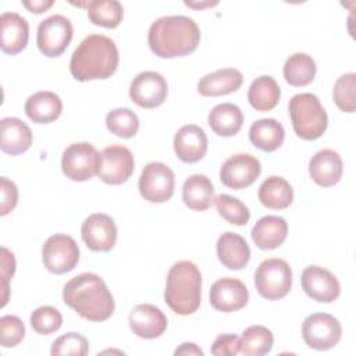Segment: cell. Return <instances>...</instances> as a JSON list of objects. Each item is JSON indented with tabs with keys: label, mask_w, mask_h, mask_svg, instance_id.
<instances>
[{
	"label": "cell",
	"mask_w": 356,
	"mask_h": 356,
	"mask_svg": "<svg viewBox=\"0 0 356 356\" xmlns=\"http://www.w3.org/2000/svg\"><path fill=\"white\" fill-rule=\"evenodd\" d=\"M72 33L71 21L61 14H53L40 21L36 33V44L44 56L58 57L68 47Z\"/></svg>",
	"instance_id": "obj_9"
},
{
	"label": "cell",
	"mask_w": 356,
	"mask_h": 356,
	"mask_svg": "<svg viewBox=\"0 0 356 356\" xmlns=\"http://www.w3.org/2000/svg\"><path fill=\"white\" fill-rule=\"evenodd\" d=\"M355 90H356V74L355 72L343 74L337 79V82L334 83V89H332V97L339 110H342L345 113L355 111V107H356Z\"/></svg>",
	"instance_id": "obj_37"
},
{
	"label": "cell",
	"mask_w": 356,
	"mask_h": 356,
	"mask_svg": "<svg viewBox=\"0 0 356 356\" xmlns=\"http://www.w3.org/2000/svg\"><path fill=\"white\" fill-rule=\"evenodd\" d=\"M135 168L131 150L121 145L107 146L100 153L97 177L108 185H120L128 181Z\"/></svg>",
	"instance_id": "obj_12"
},
{
	"label": "cell",
	"mask_w": 356,
	"mask_h": 356,
	"mask_svg": "<svg viewBox=\"0 0 356 356\" xmlns=\"http://www.w3.org/2000/svg\"><path fill=\"white\" fill-rule=\"evenodd\" d=\"M214 203H216L218 214L229 224L242 227L250 218L248 206L245 203H242L238 197L229 196L227 193H221L214 197Z\"/></svg>",
	"instance_id": "obj_36"
},
{
	"label": "cell",
	"mask_w": 356,
	"mask_h": 356,
	"mask_svg": "<svg viewBox=\"0 0 356 356\" xmlns=\"http://www.w3.org/2000/svg\"><path fill=\"white\" fill-rule=\"evenodd\" d=\"M342 335V327L337 317L328 313H313L302 324V337L306 345L316 350L334 348Z\"/></svg>",
	"instance_id": "obj_10"
},
{
	"label": "cell",
	"mask_w": 356,
	"mask_h": 356,
	"mask_svg": "<svg viewBox=\"0 0 356 356\" xmlns=\"http://www.w3.org/2000/svg\"><path fill=\"white\" fill-rule=\"evenodd\" d=\"M243 82V75L235 68L213 71L197 82V92L206 97H217L236 92Z\"/></svg>",
	"instance_id": "obj_24"
},
{
	"label": "cell",
	"mask_w": 356,
	"mask_h": 356,
	"mask_svg": "<svg viewBox=\"0 0 356 356\" xmlns=\"http://www.w3.org/2000/svg\"><path fill=\"white\" fill-rule=\"evenodd\" d=\"M261 164L259 159L249 153H236L228 157L220 168L221 182L231 189L250 186L260 175Z\"/></svg>",
	"instance_id": "obj_13"
},
{
	"label": "cell",
	"mask_w": 356,
	"mask_h": 356,
	"mask_svg": "<svg viewBox=\"0 0 356 356\" xmlns=\"http://www.w3.org/2000/svg\"><path fill=\"white\" fill-rule=\"evenodd\" d=\"M32 145L31 128L17 117H6L0 121V147L3 153L17 156Z\"/></svg>",
	"instance_id": "obj_22"
},
{
	"label": "cell",
	"mask_w": 356,
	"mask_h": 356,
	"mask_svg": "<svg viewBox=\"0 0 356 356\" xmlns=\"http://www.w3.org/2000/svg\"><path fill=\"white\" fill-rule=\"evenodd\" d=\"M89 352L86 338L78 332H67L58 337L50 349L53 356H85Z\"/></svg>",
	"instance_id": "obj_39"
},
{
	"label": "cell",
	"mask_w": 356,
	"mask_h": 356,
	"mask_svg": "<svg viewBox=\"0 0 356 356\" xmlns=\"http://www.w3.org/2000/svg\"><path fill=\"white\" fill-rule=\"evenodd\" d=\"M25 114L36 124H49L57 120L63 111V102L58 95L42 90L31 95L25 102Z\"/></svg>",
	"instance_id": "obj_26"
},
{
	"label": "cell",
	"mask_w": 356,
	"mask_h": 356,
	"mask_svg": "<svg viewBox=\"0 0 356 356\" xmlns=\"http://www.w3.org/2000/svg\"><path fill=\"white\" fill-rule=\"evenodd\" d=\"M252 241L261 250L280 248L288 235V224L280 216H264L252 228Z\"/></svg>",
	"instance_id": "obj_23"
},
{
	"label": "cell",
	"mask_w": 356,
	"mask_h": 356,
	"mask_svg": "<svg viewBox=\"0 0 356 356\" xmlns=\"http://www.w3.org/2000/svg\"><path fill=\"white\" fill-rule=\"evenodd\" d=\"M274 343L273 332L264 325H250L239 338V352L245 356H263Z\"/></svg>",
	"instance_id": "obj_34"
},
{
	"label": "cell",
	"mask_w": 356,
	"mask_h": 356,
	"mask_svg": "<svg viewBox=\"0 0 356 356\" xmlns=\"http://www.w3.org/2000/svg\"><path fill=\"white\" fill-rule=\"evenodd\" d=\"M211 353L216 356H235L239 353V338L235 334L218 335L211 345Z\"/></svg>",
	"instance_id": "obj_42"
},
{
	"label": "cell",
	"mask_w": 356,
	"mask_h": 356,
	"mask_svg": "<svg viewBox=\"0 0 356 356\" xmlns=\"http://www.w3.org/2000/svg\"><path fill=\"white\" fill-rule=\"evenodd\" d=\"M210 305L222 313L241 310L248 305L249 292L246 285L236 278L225 277L217 280L210 288Z\"/></svg>",
	"instance_id": "obj_17"
},
{
	"label": "cell",
	"mask_w": 356,
	"mask_h": 356,
	"mask_svg": "<svg viewBox=\"0 0 356 356\" xmlns=\"http://www.w3.org/2000/svg\"><path fill=\"white\" fill-rule=\"evenodd\" d=\"M316 71L317 67L314 60L306 53H293L284 64V78L295 88L312 83L316 76Z\"/></svg>",
	"instance_id": "obj_32"
},
{
	"label": "cell",
	"mask_w": 356,
	"mask_h": 356,
	"mask_svg": "<svg viewBox=\"0 0 356 356\" xmlns=\"http://www.w3.org/2000/svg\"><path fill=\"white\" fill-rule=\"evenodd\" d=\"M254 285L259 295L264 299H282L291 291L292 270L284 259H266L256 268Z\"/></svg>",
	"instance_id": "obj_6"
},
{
	"label": "cell",
	"mask_w": 356,
	"mask_h": 356,
	"mask_svg": "<svg viewBox=\"0 0 356 356\" xmlns=\"http://www.w3.org/2000/svg\"><path fill=\"white\" fill-rule=\"evenodd\" d=\"M128 323L131 331L143 339L157 338L167 330L165 314L150 303L135 306L128 316Z\"/></svg>",
	"instance_id": "obj_18"
},
{
	"label": "cell",
	"mask_w": 356,
	"mask_h": 356,
	"mask_svg": "<svg viewBox=\"0 0 356 356\" xmlns=\"http://www.w3.org/2000/svg\"><path fill=\"white\" fill-rule=\"evenodd\" d=\"M118 49L113 39L92 33L74 50L70 60L71 75L79 81L110 78L118 67Z\"/></svg>",
	"instance_id": "obj_3"
},
{
	"label": "cell",
	"mask_w": 356,
	"mask_h": 356,
	"mask_svg": "<svg viewBox=\"0 0 356 356\" xmlns=\"http://www.w3.org/2000/svg\"><path fill=\"white\" fill-rule=\"evenodd\" d=\"M106 125L115 136L129 139L135 136L139 129V118L131 108L118 107L107 113Z\"/></svg>",
	"instance_id": "obj_35"
},
{
	"label": "cell",
	"mask_w": 356,
	"mask_h": 356,
	"mask_svg": "<svg viewBox=\"0 0 356 356\" xmlns=\"http://www.w3.org/2000/svg\"><path fill=\"white\" fill-rule=\"evenodd\" d=\"M88 10L90 22L103 28H115L120 25L124 17L122 4L117 0H92L81 3Z\"/></svg>",
	"instance_id": "obj_33"
},
{
	"label": "cell",
	"mask_w": 356,
	"mask_h": 356,
	"mask_svg": "<svg viewBox=\"0 0 356 356\" xmlns=\"http://www.w3.org/2000/svg\"><path fill=\"white\" fill-rule=\"evenodd\" d=\"M182 200L191 210H207L214 202V186L210 178L203 174L189 175L182 186Z\"/></svg>",
	"instance_id": "obj_27"
},
{
	"label": "cell",
	"mask_w": 356,
	"mask_h": 356,
	"mask_svg": "<svg viewBox=\"0 0 356 356\" xmlns=\"http://www.w3.org/2000/svg\"><path fill=\"white\" fill-rule=\"evenodd\" d=\"M85 245L93 252H108L117 241V227L114 220L104 213H95L85 218L81 227Z\"/></svg>",
	"instance_id": "obj_15"
},
{
	"label": "cell",
	"mask_w": 356,
	"mask_h": 356,
	"mask_svg": "<svg viewBox=\"0 0 356 356\" xmlns=\"http://www.w3.org/2000/svg\"><path fill=\"white\" fill-rule=\"evenodd\" d=\"M202 299V274L197 266L189 260H181L171 266L167 274L164 300L168 307L181 316L195 313Z\"/></svg>",
	"instance_id": "obj_4"
},
{
	"label": "cell",
	"mask_w": 356,
	"mask_h": 356,
	"mask_svg": "<svg viewBox=\"0 0 356 356\" xmlns=\"http://www.w3.org/2000/svg\"><path fill=\"white\" fill-rule=\"evenodd\" d=\"M0 193H1V204H0V214H8L18 202V189L13 181L6 177L0 178Z\"/></svg>",
	"instance_id": "obj_41"
},
{
	"label": "cell",
	"mask_w": 356,
	"mask_h": 356,
	"mask_svg": "<svg viewBox=\"0 0 356 356\" xmlns=\"http://www.w3.org/2000/svg\"><path fill=\"white\" fill-rule=\"evenodd\" d=\"M175 355H189V356H203V350L192 342H184L179 348L175 349Z\"/></svg>",
	"instance_id": "obj_45"
},
{
	"label": "cell",
	"mask_w": 356,
	"mask_h": 356,
	"mask_svg": "<svg viewBox=\"0 0 356 356\" xmlns=\"http://www.w3.org/2000/svg\"><path fill=\"white\" fill-rule=\"evenodd\" d=\"M167 95V81L156 71H143L138 74L129 86V97L143 108H154L163 104Z\"/></svg>",
	"instance_id": "obj_14"
},
{
	"label": "cell",
	"mask_w": 356,
	"mask_h": 356,
	"mask_svg": "<svg viewBox=\"0 0 356 356\" xmlns=\"http://www.w3.org/2000/svg\"><path fill=\"white\" fill-rule=\"evenodd\" d=\"M100 153L89 142L70 145L61 156V170L71 181H88L97 174Z\"/></svg>",
	"instance_id": "obj_8"
},
{
	"label": "cell",
	"mask_w": 356,
	"mask_h": 356,
	"mask_svg": "<svg viewBox=\"0 0 356 356\" xmlns=\"http://www.w3.org/2000/svg\"><path fill=\"white\" fill-rule=\"evenodd\" d=\"M42 260L53 274H65L74 270L79 260V249L75 239L65 234L49 236L42 248Z\"/></svg>",
	"instance_id": "obj_11"
},
{
	"label": "cell",
	"mask_w": 356,
	"mask_h": 356,
	"mask_svg": "<svg viewBox=\"0 0 356 356\" xmlns=\"http://www.w3.org/2000/svg\"><path fill=\"white\" fill-rule=\"evenodd\" d=\"M0 47L6 54L21 53L29 39V25L17 13H3L0 15Z\"/></svg>",
	"instance_id": "obj_21"
},
{
	"label": "cell",
	"mask_w": 356,
	"mask_h": 356,
	"mask_svg": "<svg viewBox=\"0 0 356 356\" xmlns=\"http://www.w3.org/2000/svg\"><path fill=\"white\" fill-rule=\"evenodd\" d=\"M207 122L218 136H234L239 132L243 124V114L234 103H221L211 108Z\"/></svg>",
	"instance_id": "obj_29"
},
{
	"label": "cell",
	"mask_w": 356,
	"mask_h": 356,
	"mask_svg": "<svg viewBox=\"0 0 356 356\" xmlns=\"http://www.w3.org/2000/svg\"><path fill=\"white\" fill-rule=\"evenodd\" d=\"M288 111L295 134L305 140L318 139L327 129L328 115L313 93H298L291 97Z\"/></svg>",
	"instance_id": "obj_5"
},
{
	"label": "cell",
	"mask_w": 356,
	"mask_h": 356,
	"mask_svg": "<svg viewBox=\"0 0 356 356\" xmlns=\"http://www.w3.org/2000/svg\"><path fill=\"white\" fill-rule=\"evenodd\" d=\"M300 282L306 295L321 303H331L341 293V285L337 277L320 266L306 267L302 271Z\"/></svg>",
	"instance_id": "obj_16"
},
{
	"label": "cell",
	"mask_w": 356,
	"mask_h": 356,
	"mask_svg": "<svg viewBox=\"0 0 356 356\" xmlns=\"http://www.w3.org/2000/svg\"><path fill=\"white\" fill-rule=\"evenodd\" d=\"M206 132L195 124L181 127L174 136V150L177 157L184 163H196L202 160L207 152Z\"/></svg>",
	"instance_id": "obj_19"
},
{
	"label": "cell",
	"mask_w": 356,
	"mask_h": 356,
	"mask_svg": "<svg viewBox=\"0 0 356 356\" xmlns=\"http://www.w3.org/2000/svg\"><path fill=\"white\" fill-rule=\"evenodd\" d=\"M342 172V159L332 149L318 150L309 161V174L312 179L320 186H334L341 181Z\"/></svg>",
	"instance_id": "obj_20"
},
{
	"label": "cell",
	"mask_w": 356,
	"mask_h": 356,
	"mask_svg": "<svg viewBox=\"0 0 356 356\" xmlns=\"http://www.w3.org/2000/svg\"><path fill=\"white\" fill-rule=\"evenodd\" d=\"M281 97V89L277 81L270 75L257 76L249 86L248 100L257 111L273 110Z\"/></svg>",
	"instance_id": "obj_31"
},
{
	"label": "cell",
	"mask_w": 356,
	"mask_h": 356,
	"mask_svg": "<svg viewBox=\"0 0 356 356\" xmlns=\"http://www.w3.org/2000/svg\"><path fill=\"white\" fill-rule=\"evenodd\" d=\"M15 271V259L14 254L7 249L1 248V277H3V303L1 306H6L8 299V281L13 277Z\"/></svg>",
	"instance_id": "obj_43"
},
{
	"label": "cell",
	"mask_w": 356,
	"mask_h": 356,
	"mask_svg": "<svg viewBox=\"0 0 356 356\" xmlns=\"http://www.w3.org/2000/svg\"><path fill=\"white\" fill-rule=\"evenodd\" d=\"M217 256L224 267L241 270L250 260V248L241 235L227 231L217 241Z\"/></svg>",
	"instance_id": "obj_25"
},
{
	"label": "cell",
	"mask_w": 356,
	"mask_h": 356,
	"mask_svg": "<svg viewBox=\"0 0 356 356\" xmlns=\"http://www.w3.org/2000/svg\"><path fill=\"white\" fill-rule=\"evenodd\" d=\"M200 42V29L186 15H165L152 22L147 32L150 50L161 58L184 57Z\"/></svg>",
	"instance_id": "obj_1"
},
{
	"label": "cell",
	"mask_w": 356,
	"mask_h": 356,
	"mask_svg": "<svg viewBox=\"0 0 356 356\" xmlns=\"http://www.w3.org/2000/svg\"><path fill=\"white\" fill-rule=\"evenodd\" d=\"M138 188L145 200L150 203H164L174 195V171L164 163L152 161L143 167Z\"/></svg>",
	"instance_id": "obj_7"
},
{
	"label": "cell",
	"mask_w": 356,
	"mask_h": 356,
	"mask_svg": "<svg viewBox=\"0 0 356 356\" xmlns=\"http://www.w3.org/2000/svg\"><path fill=\"white\" fill-rule=\"evenodd\" d=\"M31 327L40 335H49L60 330L63 325L61 313L51 306H40L31 314Z\"/></svg>",
	"instance_id": "obj_38"
},
{
	"label": "cell",
	"mask_w": 356,
	"mask_h": 356,
	"mask_svg": "<svg viewBox=\"0 0 356 356\" xmlns=\"http://www.w3.org/2000/svg\"><path fill=\"white\" fill-rule=\"evenodd\" d=\"M284 138V127L274 118H260L249 128L250 142L263 152L277 150L282 145Z\"/></svg>",
	"instance_id": "obj_30"
},
{
	"label": "cell",
	"mask_w": 356,
	"mask_h": 356,
	"mask_svg": "<svg viewBox=\"0 0 356 356\" xmlns=\"http://www.w3.org/2000/svg\"><path fill=\"white\" fill-rule=\"evenodd\" d=\"M22 4L31 13L40 14L53 6V0H33V1H24Z\"/></svg>",
	"instance_id": "obj_44"
},
{
	"label": "cell",
	"mask_w": 356,
	"mask_h": 356,
	"mask_svg": "<svg viewBox=\"0 0 356 356\" xmlns=\"http://www.w3.org/2000/svg\"><path fill=\"white\" fill-rule=\"evenodd\" d=\"M25 337V325L17 316H3L0 318V343L4 348L17 346Z\"/></svg>",
	"instance_id": "obj_40"
},
{
	"label": "cell",
	"mask_w": 356,
	"mask_h": 356,
	"mask_svg": "<svg viewBox=\"0 0 356 356\" xmlns=\"http://www.w3.org/2000/svg\"><path fill=\"white\" fill-rule=\"evenodd\" d=\"M257 197L264 207L273 210H282L292 204L293 189L285 178L271 175L261 182Z\"/></svg>",
	"instance_id": "obj_28"
},
{
	"label": "cell",
	"mask_w": 356,
	"mask_h": 356,
	"mask_svg": "<svg viewBox=\"0 0 356 356\" xmlns=\"http://www.w3.org/2000/svg\"><path fill=\"white\" fill-rule=\"evenodd\" d=\"M64 303L89 321H104L114 312V298L106 282L93 273L71 278L63 288Z\"/></svg>",
	"instance_id": "obj_2"
}]
</instances>
